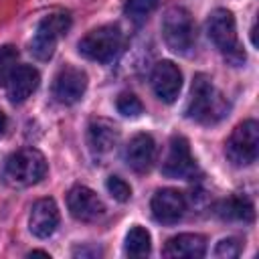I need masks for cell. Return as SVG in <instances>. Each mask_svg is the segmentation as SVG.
<instances>
[{
  "mask_svg": "<svg viewBox=\"0 0 259 259\" xmlns=\"http://www.w3.org/2000/svg\"><path fill=\"white\" fill-rule=\"evenodd\" d=\"M229 103L206 75H196L186 105V115L198 123H217L227 115Z\"/></svg>",
  "mask_w": 259,
  "mask_h": 259,
  "instance_id": "1",
  "label": "cell"
},
{
  "mask_svg": "<svg viewBox=\"0 0 259 259\" xmlns=\"http://www.w3.org/2000/svg\"><path fill=\"white\" fill-rule=\"evenodd\" d=\"M206 32L208 38L212 40V45L235 65L245 61V53L239 47L237 40V24H235V16L231 10L227 8H217L210 12L208 20H206Z\"/></svg>",
  "mask_w": 259,
  "mask_h": 259,
  "instance_id": "2",
  "label": "cell"
},
{
  "mask_svg": "<svg viewBox=\"0 0 259 259\" xmlns=\"http://www.w3.org/2000/svg\"><path fill=\"white\" fill-rule=\"evenodd\" d=\"M47 174V160L36 148H22L6 160L4 176L12 186H30Z\"/></svg>",
  "mask_w": 259,
  "mask_h": 259,
  "instance_id": "3",
  "label": "cell"
},
{
  "mask_svg": "<svg viewBox=\"0 0 259 259\" xmlns=\"http://www.w3.org/2000/svg\"><path fill=\"white\" fill-rule=\"evenodd\" d=\"M162 36L170 51L188 55L194 47V22L190 12L182 6H172L162 18Z\"/></svg>",
  "mask_w": 259,
  "mask_h": 259,
  "instance_id": "4",
  "label": "cell"
},
{
  "mask_svg": "<svg viewBox=\"0 0 259 259\" xmlns=\"http://www.w3.org/2000/svg\"><path fill=\"white\" fill-rule=\"evenodd\" d=\"M69 26H71V18L65 12H55V14L45 16L38 22L34 36L30 40V53L38 61H49L55 55L57 42L67 34Z\"/></svg>",
  "mask_w": 259,
  "mask_h": 259,
  "instance_id": "5",
  "label": "cell"
},
{
  "mask_svg": "<svg viewBox=\"0 0 259 259\" xmlns=\"http://www.w3.org/2000/svg\"><path fill=\"white\" fill-rule=\"evenodd\" d=\"M77 49L89 61L109 63L117 55V51L121 49V32L113 24L93 28L79 40Z\"/></svg>",
  "mask_w": 259,
  "mask_h": 259,
  "instance_id": "6",
  "label": "cell"
},
{
  "mask_svg": "<svg viewBox=\"0 0 259 259\" xmlns=\"http://www.w3.org/2000/svg\"><path fill=\"white\" fill-rule=\"evenodd\" d=\"M225 154L235 166H249L259 154V125L255 119L239 123L225 144Z\"/></svg>",
  "mask_w": 259,
  "mask_h": 259,
  "instance_id": "7",
  "label": "cell"
},
{
  "mask_svg": "<svg viewBox=\"0 0 259 259\" xmlns=\"http://www.w3.org/2000/svg\"><path fill=\"white\" fill-rule=\"evenodd\" d=\"M67 208L73 219L81 223H93L105 214L103 200L87 186H73L67 194Z\"/></svg>",
  "mask_w": 259,
  "mask_h": 259,
  "instance_id": "8",
  "label": "cell"
},
{
  "mask_svg": "<svg viewBox=\"0 0 259 259\" xmlns=\"http://www.w3.org/2000/svg\"><path fill=\"white\" fill-rule=\"evenodd\" d=\"M87 89V73L77 67H63L53 83V95L63 105L77 103Z\"/></svg>",
  "mask_w": 259,
  "mask_h": 259,
  "instance_id": "9",
  "label": "cell"
},
{
  "mask_svg": "<svg viewBox=\"0 0 259 259\" xmlns=\"http://www.w3.org/2000/svg\"><path fill=\"white\" fill-rule=\"evenodd\" d=\"M162 172L170 178H190L196 172V162L190 154V146L186 138L174 136L170 140V148L164 158Z\"/></svg>",
  "mask_w": 259,
  "mask_h": 259,
  "instance_id": "10",
  "label": "cell"
},
{
  "mask_svg": "<svg viewBox=\"0 0 259 259\" xmlns=\"http://www.w3.org/2000/svg\"><path fill=\"white\" fill-rule=\"evenodd\" d=\"M152 89L164 103L176 101L180 89H182V73L172 61H160L152 69Z\"/></svg>",
  "mask_w": 259,
  "mask_h": 259,
  "instance_id": "11",
  "label": "cell"
},
{
  "mask_svg": "<svg viewBox=\"0 0 259 259\" xmlns=\"http://www.w3.org/2000/svg\"><path fill=\"white\" fill-rule=\"evenodd\" d=\"M87 144L95 158H107L119 144V130L109 119H93L87 127Z\"/></svg>",
  "mask_w": 259,
  "mask_h": 259,
  "instance_id": "12",
  "label": "cell"
},
{
  "mask_svg": "<svg viewBox=\"0 0 259 259\" xmlns=\"http://www.w3.org/2000/svg\"><path fill=\"white\" fill-rule=\"evenodd\" d=\"M152 214L158 223L174 225L184 217L186 200L184 194L176 188H162L152 196Z\"/></svg>",
  "mask_w": 259,
  "mask_h": 259,
  "instance_id": "13",
  "label": "cell"
},
{
  "mask_svg": "<svg viewBox=\"0 0 259 259\" xmlns=\"http://www.w3.org/2000/svg\"><path fill=\"white\" fill-rule=\"evenodd\" d=\"M59 227V208L53 198H40L32 204L28 217V229L34 237L47 239Z\"/></svg>",
  "mask_w": 259,
  "mask_h": 259,
  "instance_id": "14",
  "label": "cell"
},
{
  "mask_svg": "<svg viewBox=\"0 0 259 259\" xmlns=\"http://www.w3.org/2000/svg\"><path fill=\"white\" fill-rule=\"evenodd\" d=\"M40 75L34 67L30 65H16V69L10 73L8 81H6V89H8V97L12 103H22L26 101L38 87Z\"/></svg>",
  "mask_w": 259,
  "mask_h": 259,
  "instance_id": "15",
  "label": "cell"
},
{
  "mask_svg": "<svg viewBox=\"0 0 259 259\" xmlns=\"http://www.w3.org/2000/svg\"><path fill=\"white\" fill-rule=\"evenodd\" d=\"M156 158V142L150 134H136L125 146V162L136 172H146L152 168Z\"/></svg>",
  "mask_w": 259,
  "mask_h": 259,
  "instance_id": "16",
  "label": "cell"
},
{
  "mask_svg": "<svg viewBox=\"0 0 259 259\" xmlns=\"http://www.w3.org/2000/svg\"><path fill=\"white\" fill-rule=\"evenodd\" d=\"M162 253L172 259H200L206 253V239L198 233H182L168 239Z\"/></svg>",
  "mask_w": 259,
  "mask_h": 259,
  "instance_id": "17",
  "label": "cell"
},
{
  "mask_svg": "<svg viewBox=\"0 0 259 259\" xmlns=\"http://www.w3.org/2000/svg\"><path fill=\"white\" fill-rule=\"evenodd\" d=\"M217 212L223 219H231V221H247V223L253 221V204L245 196H233L223 200Z\"/></svg>",
  "mask_w": 259,
  "mask_h": 259,
  "instance_id": "18",
  "label": "cell"
},
{
  "mask_svg": "<svg viewBox=\"0 0 259 259\" xmlns=\"http://www.w3.org/2000/svg\"><path fill=\"white\" fill-rule=\"evenodd\" d=\"M123 249H125V255H130V257H146V255H150V251H152L150 233L140 225L132 227L127 231V235H125Z\"/></svg>",
  "mask_w": 259,
  "mask_h": 259,
  "instance_id": "19",
  "label": "cell"
},
{
  "mask_svg": "<svg viewBox=\"0 0 259 259\" xmlns=\"http://www.w3.org/2000/svg\"><path fill=\"white\" fill-rule=\"evenodd\" d=\"M156 6H158V0H125L123 12L132 22L140 24L156 10Z\"/></svg>",
  "mask_w": 259,
  "mask_h": 259,
  "instance_id": "20",
  "label": "cell"
},
{
  "mask_svg": "<svg viewBox=\"0 0 259 259\" xmlns=\"http://www.w3.org/2000/svg\"><path fill=\"white\" fill-rule=\"evenodd\" d=\"M16 61H18V51L10 45L0 47V85H6L10 73L16 69Z\"/></svg>",
  "mask_w": 259,
  "mask_h": 259,
  "instance_id": "21",
  "label": "cell"
},
{
  "mask_svg": "<svg viewBox=\"0 0 259 259\" xmlns=\"http://www.w3.org/2000/svg\"><path fill=\"white\" fill-rule=\"evenodd\" d=\"M115 107H117V111H119L121 115H125V117H138V115H142V111H144L142 101H140L134 93H121V95L117 97V101H115Z\"/></svg>",
  "mask_w": 259,
  "mask_h": 259,
  "instance_id": "22",
  "label": "cell"
},
{
  "mask_svg": "<svg viewBox=\"0 0 259 259\" xmlns=\"http://www.w3.org/2000/svg\"><path fill=\"white\" fill-rule=\"evenodd\" d=\"M105 186H107V192L117 202H127L132 198V186L123 178H119V176H109L107 182H105Z\"/></svg>",
  "mask_w": 259,
  "mask_h": 259,
  "instance_id": "23",
  "label": "cell"
},
{
  "mask_svg": "<svg viewBox=\"0 0 259 259\" xmlns=\"http://www.w3.org/2000/svg\"><path fill=\"white\" fill-rule=\"evenodd\" d=\"M239 253H241V243L237 239H223L214 249V255L221 259H235L239 257Z\"/></svg>",
  "mask_w": 259,
  "mask_h": 259,
  "instance_id": "24",
  "label": "cell"
},
{
  "mask_svg": "<svg viewBox=\"0 0 259 259\" xmlns=\"http://www.w3.org/2000/svg\"><path fill=\"white\" fill-rule=\"evenodd\" d=\"M4 130H6V115L4 111H0V136L4 134Z\"/></svg>",
  "mask_w": 259,
  "mask_h": 259,
  "instance_id": "25",
  "label": "cell"
},
{
  "mask_svg": "<svg viewBox=\"0 0 259 259\" xmlns=\"http://www.w3.org/2000/svg\"><path fill=\"white\" fill-rule=\"evenodd\" d=\"M38 255H40V257H49L47 251H30V253H28V257H38Z\"/></svg>",
  "mask_w": 259,
  "mask_h": 259,
  "instance_id": "26",
  "label": "cell"
}]
</instances>
